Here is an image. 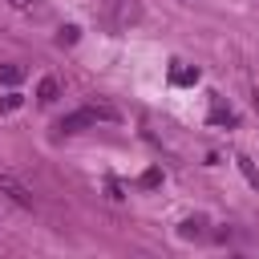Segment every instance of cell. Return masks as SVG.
Listing matches in <instances>:
<instances>
[{"label": "cell", "instance_id": "6da1fadb", "mask_svg": "<svg viewBox=\"0 0 259 259\" xmlns=\"http://www.w3.org/2000/svg\"><path fill=\"white\" fill-rule=\"evenodd\" d=\"M0 190H4V194H8L16 206H32V194H28V186H24V182H20L12 170H4V166H0Z\"/></svg>", "mask_w": 259, "mask_h": 259}, {"label": "cell", "instance_id": "7a4b0ae2", "mask_svg": "<svg viewBox=\"0 0 259 259\" xmlns=\"http://www.w3.org/2000/svg\"><path fill=\"white\" fill-rule=\"evenodd\" d=\"M105 8H109V16H113L117 24H130V20H138V4H134V0H109Z\"/></svg>", "mask_w": 259, "mask_h": 259}, {"label": "cell", "instance_id": "3957f363", "mask_svg": "<svg viewBox=\"0 0 259 259\" xmlns=\"http://www.w3.org/2000/svg\"><path fill=\"white\" fill-rule=\"evenodd\" d=\"M36 97H40V105H53V101L61 97V81H57V77H40V85H36Z\"/></svg>", "mask_w": 259, "mask_h": 259}, {"label": "cell", "instance_id": "277c9868", "mask_svg": "<svg viewBox=\"0 0 259 259\" xmlns=\"http://www.w3.org/2000/svg\"><path fill=\"white\" fill-rule=\"evenodd\" d=\"M8 4H12L16 12H24V16H36V20H40V16H49L45 0H8Z\"/></svg>", "mask_w": 259, "mask_h": 259}, {"label": "cell", "instance_id": "5b68a950", "mask_svg": "<svg viewBox=\"0 0 259 259\" xmlns=\"http://www.w3.org/2000/svg\"><path fill=\"white\" fill-rule=\"evenodd\" d=\"M0 81H8V85L20 81V69H16V65H4V69H0Z\"/></svg>", "mask_w": 259, "mask_h": 259}, {"label": "cell", "instance_id": "8992f818", "mask_svg": "<svg viewBox=\"0 0 259 259\" xmlns=\"http://www.w3.org/2000/svg\"><path fill=\"white\" fill-rule=\"evenodd\" d=\"M77 40V28H61V45H73Z\"/></svg>", "mask_w": 259, "mask_h": 259}]
</instances>
